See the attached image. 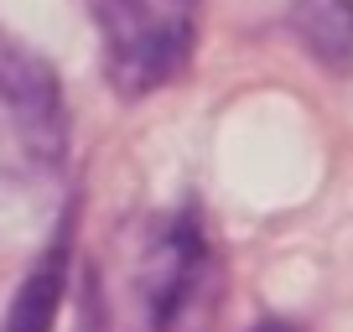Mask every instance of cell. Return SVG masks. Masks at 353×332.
I'll return each instance as SVG.
<instances>
[{
  "label": "cell",
  "mask_w": 353,
  "mask_h": 332,
  "mask_svg": "<svg viewBox=\"0 0 353 332\" xmlns=\"http://www.w3.org/2000/svg\"><path fill=\"white\" fill-rule=\"evenodd\" d=\"M99 26L104 78L120 99H145L188 73L198 52V0H88Z\"/></svg>",
  "instance_id": "1"
},
{
  "label": "cell",
  "mask_w": 353,
  "mask_h": 332,
  "mask_svg": "<svg viewBox=\"0 0 353 332\" xmlns=\"http://www.w3.org/2000/svg\"><path fill=\"white\" fill-rule=\"evenodd\" d=\"M213 280V244L203 234L198 213H176L145 234L135 255L130 286L141 301L145 332H182Z\"/></svg>",
  "instance_id": "2"
},
{
  "label": "cell",
  "mask_w": 353,
  "mask_h": 332,
  "mask_svg": "<svg viewBox=\"0 0 353 332\" xmlns=\"http://www.w3.org/2000/svg\"><path fill=\"white\" fill-rule=\"evenodd\" d=\"M0 120L11 130L16 151L37 166H52L63 156V94L42 57L21 52L16 42H0Z\"/></svg>",
  "instance_id": "3"
},
{
  "label": "cell",
  "mask_w": 353,
  "mask_h": 332,
  "mask_svg": "<svg viewBox=\"0 0 353 332\" xmlns=\"http://www.w3.org/2000/svg\"><path fill=\"white\" fill-rule=\"evenodd\" d=\"M68 249L73 244H68V223H63L52 249L16 286L11 307L0 317V332H57V311H63V291H68Z\"/></svg>",
  "instance_id": "4"
},
{
  "label": "cell",
  "mask_w": 353,
  "mask_h": 332,
  "mask_svg": "<svg viewBox=\"0 0 353 332\" xmlns=\"http://www.w3.org/2000/svg\"><path fill=\"white\" fill-rule=\"evenodd\" d=\"M291 37L332 78L353 73V0H291Z\"/></svg>",
  "instance_id": "5"
},
{
  "label": "cell",
  "mask_w": 353,
  "mask_h": 332,
  "mask_svg": "<svg viewBox=\"0 0 353 332\" xmlns=\"http://www.w3.org/2000/svg\"><path fill=\"white\" fill-rule=\"evenodd\" d=\"M254 332H307V327H296V322H260Z\"/></svg>",
  "instance_id": "6"
}]
</instances>
